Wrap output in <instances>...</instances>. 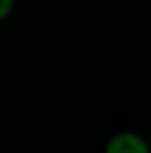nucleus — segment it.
<instances>
[{
    "mask_svg": "<svg viewBox=\"0 0 151 153\" xmlns=\"http://www.w3.org/2000/svg\"><path fill=\"white\" fill-rule=\"evenodd\" d=\"M13 9H16V0H0V22H4L13 13Z\"/></svg>",
    "mask_w": 151,
    "mask_h": 153,
    "instance_id": "2",
    "label": "nucleus"
},
{
    "mask_svg": "<svg viewBox=\"0 0 151 153\" xmlns=\"http://www.w3.org/2000/svg\"><path fill=\"white\" fill-rule=\"evenodd\" d=\"M102 153H151V142L136 131H118L107 140Z\"/></svg>",
    "mask_w": 151,
    "mask_h": 153,
    "instance_id": "1",
    "label": "nucleus"
},
{
    "mask_svg": "<svg viewBox=\"0 0 151 153\" xmlns=\"http://www.w3.org/2000/svg\"><path fill=\"white\" fill-rule=\"evenodd\" d=\"M149 142H151V135H149Z\"/></svg>",
    "mask_w": 151,
    "mask_h": 153,
    "instance_id": "3",
    "label": "nucleus"
}]
</instances>
